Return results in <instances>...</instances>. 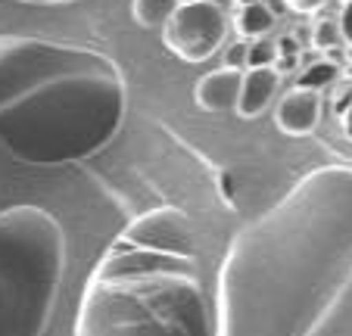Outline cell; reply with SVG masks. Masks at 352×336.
I'll use <instances>...</instances> for the list:
<instances>
[{
  "label": "cell",
  "instance_id": "15",
  "mask_svg": "<svg viewBox=\"0 0 352 336\" xmlns=\"http://www.w3.org/2000/svg\"><path fill=\"white\" fill-rule=\"evenodd\" d=\"M312 44L318 47V50H331L333 44H340V28L333 19H321L318 25H315L312 32Z\"/></svg>",
  "mask_w": 352,
  "mask_h": 336
},
{
  "label": "cell",
  "instance_id": "14",
  "mask_svg": "<svg viewBox=\"0 0 352 336\" xmlns=\"http://www.w3.org/2000/svg\"><path fill=\"white\" fill-rule=\"evenodd\" d=\"M274 66V41L259 38L256 44H250V53H246V69H268Z\"/></svg>",
  "mask_w": 352,
  "mask_h": 336
},
{
  "label": "cell",
  "instance_id": "9",
  "mask_svg": "<svg viewBox=\"0 0 352 336\" xmlns=\"http://www.w3.org/2000/svg\"><path fill=\"white\" fill-rule=\"evenodd\" d=\"M306 336H352V277L324 309V315L309 327Z\"/></svg>",
  "mask_w": 352,
  "mask_h": 336
},
{
  "label": "cell",
  "instance_id": "6",
  "mask_svg": "<svg viewBox=\"0 0 352 336\" xmlns=\"http://www.w3.org/2000/svg\"><path fill=\"white\" fill-rule=\"evenodd\" d=\"M321 122V93L309 91V87H290L280 97L278 109H274V125L278 131L290 134V137H306L318 128Z\"/></svg>",
  "mask_w": 352,
  "mask_h": 336
},
{
  "label": "cell",
  "instance_id": "19",
  "mask_svg": "<svg viewBox=\"0 0 352 336\" xmlns=\"http://www.w3.org/2000/svg\"><path fill=\"white\" fill-rule=\"evenodd\" d=\"M19 3H32V7H60V3H72V0H19Z\"/></svg>",
  "mask_w": 352,
  "mask_h": 336
},
{
  "label": "cell",
  "instance_id": "13",
  "mask_svg": "<svg viewBox=\"0 0 352 336\" xmlns=\"http://www.w3.org/2000/svg\"><path fill=\"white\" fill-rule=\"evenodd\" d=\"M299 47L302 44H299L296 34H280V38L274 41V69H278L280 78L299 66Z\"/></svg>",
  "mask_w": 352,
  "mask_h": 336
},
{
  "label": "cell",
  "instance_id": "17",
  "mask_svg": "<svg viewBox=\"0 0 352 336\" xmlns=\"http://www.w3.org/2000/svg\"><path fill=\"white\" fill-rule=\"evenodd\" d=\"M337 28H340V38H343L346 44H352V0H346L343 10H340Z\"/></svg>",
  "mask_w": 352,
  "mask_h": 336
},
{
  "label": "cell",
  "instance_id": "20",
  "mask_svg": "<svg viewBox=\"0 0 352 336\" xmlns=\"http://www.w3.org/2000/svg\"><path fill=\"white\" fill-rule=\"evenodd\" d=\"M318 3H321V0H296V7H299V10H315Z\"/></svg>",
  "mask_w": 352,
  "mask_h": 336
},
{
  "label": "cell",
  "instance_id": "2",
  "mask_svg": "<svg viewBox=\"0 0 352 336\" xmlns=\"http://www.w3.org/2000/svg\"><path fill=\"white\" fill-rule=\"evenodd\" d=\"M128 112L125 78L107 53L69 41L0 34V144L38 168L107 150Z\"/></svg>",
  "mask_w": 352,
  "mask_h": 336
},
{
  "label": "cell",
  "instance_id": "16",
  "mask_svg": "<svg viewBox=\"0 0 352 336\" xmlns=\"http://www.w3.org/2000/svg\"><path fill=\"white\" fill-rule=\"evenodd\" d=\"M246 53H250V41H234L231 47H228V53H225V66L228 69H240L243 72L246 69Z\"/></svg>",
  "mask_w": 352,
  "mask_h": 336
},
{
  "label": "cell",
  "instance_id": "7",
  "mask_svg": "<svg viewBox=\"0 0 352 336\" xmlns=\"http://www.w3.org/2000/svg\"><path fill=\"white\" fill-rule=\"evenodd\" d=\"M280 87V75L274 66L268 69H246L243 81H240V97H237V112L240 119H259L262 112L272 106L274 93Z\"/></svg>",
  "mask_w": 352,
  "mask_h": 336
},
{
  "label": "cell",
  "instance_id": "3",
  "mask_svg": "<svg viewBox=\"0 0 352 336\" xmlns=\"http://www.w3.org/2000/svg\"><path fill=\"white\" fill-rule=\"evenodd\" d=\"M75 336H215L184 212L150 209L109 243L81 293Z\"/></svg>",
  "mask_w": 352,
  "mask_h": 336
},
{
  "label": "cell",
  "instance_id": "8",
  "mask_svg": "<svg viewBox=\"0 0 352 336\" xmlns=\"http://www.w3.org/2000/svg\"><path fill=\"white\" fill-rule=\"evenodd\" d=\"M240 81H243V72L240 69H215V72L203 75L197 81V106L206 112H231L237 106L240 97Z\"/></svg>",
  "mask_w": 352,
  "mask_h": 336
},
{
  "label": "cell",
  "instance_id": "18",
  "mask_svg": "<svg viewBox=\"0 0 352 336\" xmlns=\"http://www.w3.org/2000/svg\"><path fill=\"white\" fill-rule=\"evenodd\" d=\"M340 115H343V131H346V137L352 140V103L346 106V109L340 112Z\"/></svg>",
  "mask_w": 352,
  "mask_h": 336
},
{
  "label": "cell",
  "instance_id": "11",
  "mask_svg": "<svg viewBox=\"0 0 352 336\" xmlns=\"http://www.w3.org/2000/svg\"><path fill=\"white\" fill-rule=\"evenodd\" d=\"M178 3L181 0H131V16L144 28H162L178 10Z\"/></svg>",
  "mask_w": 352,
  "mask_h": 336
},
{
  "label": "cell",
  "instance_id": "1",
  "mask_svg": "<svg viewBox=\"0 0 352 336\" xmlns=\"http://www.w3.org/2000/svg\"><path fill=\"white\" fill-rule=\"evenodd\" d=\"M349 277L352 165H321L231 237L215 336H306Z\"/></svg>",
  "mask_w": 352,
  "mask_h": 336
},
{
  "label": "cell",
  "instance_id": "12",
  "mask_svg": "<svg viewBox=\"0 0 352 336\" xmlns=\"http://www.w3.org/2000/svg\"><path fill=\"white\" fill-rule=\"evenodd\" d=\"M337 75H340V69L333 66L331 60H318V63H312V66H306V69H302V72H299L296 87H309V91H321V87L333 85V81H337Z\"/></svg>",
  "mask_w": 352,
  "mask_h": 336
},
{
  "label": "cell",
  "instance_id": "4",
  "mask_svg": "<svg viewBox=\"0 0 352 336\" xmlns=\"http://www.w3.org/2000/svg\"><path fill=\"white\" fill-rule=\"evenodd\" d=\"M66 268V234L38 205L0 212V336H41Z\"/></svg>",
  "mask_w": 352,
  "mask_h": 336
},
{
  "label": "cell",
  "instance_id": "5",
  "mask_svg": "<svg viewBox=\"0 0 352 336\" xmlns=\"http://www.w3.org/2000/svg\"><path fill=\"white\" fill-rule=\"evenodd\" d=\"M228 38V16L212 0H181L172 19L162 25L166 47L184 63L209 60Z\"/></svg>",
  "mask_w": 352,
  "mask_h": 336
},
{
  "label": "cell",
  "instance_id": "10",
  "mask_svg": "<svg viewBox=\"0 0 352 336\" xmlns=\"http://www.w3.org/2000/svg\"><path fill=\"white\" fill-rule=\"evenodd\" d=\"M274 25V10L265 7L262 0H253V3H246V7H240L237 13V32L243 41H259L265 38L268 32H272Z\"/></svg>",
  "mask_w": 352,
  "mask_h": 336
}]
</instances>
